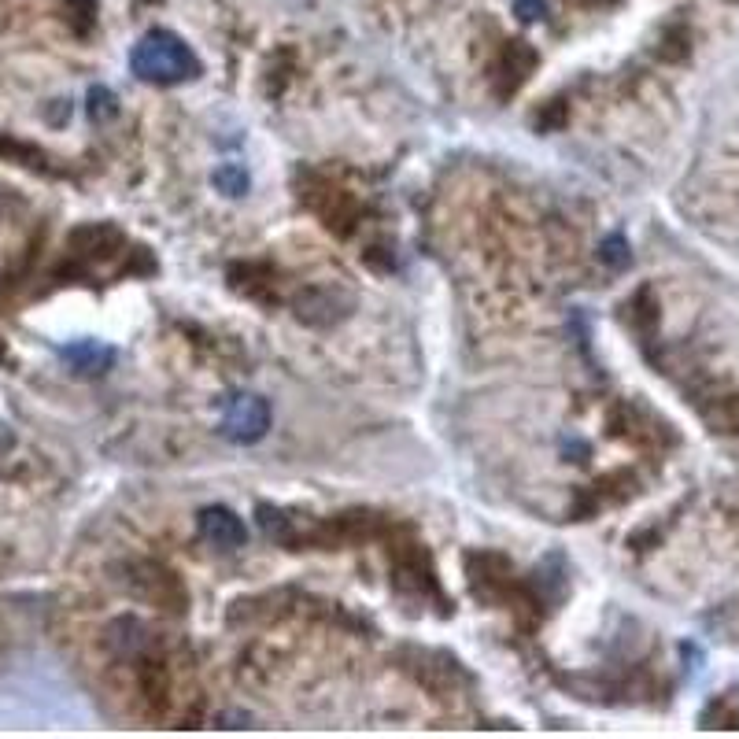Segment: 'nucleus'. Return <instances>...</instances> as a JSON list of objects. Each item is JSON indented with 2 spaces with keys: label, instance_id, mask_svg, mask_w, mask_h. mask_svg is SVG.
<instances>
[{
  "label": "nucleus",
  "instance_id": "obj_1",
  "mask_svg": "<svg viewBox=\"0 0 739 739\" xmlns=\"http://www.w3.org/2000/svg\"><path fill=\"white\" fill-rule=\"evenodd\" d=\"M130 71H134L141 82L178 85L200 74V60H196V52L189 49L178 34H170V30H152V34L141 37L134 45V52H130Z\"/></svg>",
  "mask_w": 739,
  "mask_h": 739
},
{
  "label": "nucleus",
  "instance_id": "obj_2",
  "mask_svg": "<svg viewBox=\"0 0 739 739\" xmlns=\"http://www.w3.org/2000/svg\"><path fill=\"white\" fill-rule=\"evenodd\" d=\"M270 429V403L263 396H252V392H241L233 396L226 414H222V437L233 440V444H255L263 440Z\"/></svg>",
  "mask_w": 739,
  "mask_h": 739
},
{
  "label": "nucleus",
  "instance_id": "obj_7",
  "mask_svg": "<svg viewBox=\"0 0 739 739\" xmlns=\"http://www.w3.org/2000/svg\"><path fill=\"white\" fill-rule=\"evenodd\" d=\"M215 185H219L226 196H241L244 189H248V174H244V167H237V163H226V167L215 170Z\"/></svg>",
  "mask_w": 739,
  "mask_h": 739
},
{
  "label": "nucleus",
  "instance_id": "obj_9",
  "mask_svg": "<svg viewBox=\"0 0 739 739\" xmlns=\"http://www.w3.org/2000/svg\"><path fill=\"white\" fill-rule=\"evenodd\" d=\"M514 12H518L525 23H536V19H544L547 4L544 0H514Z\"/></svg>",
  "mask_w": 739,
  "mask_h": 739
},
{
  "label": "nucleus",
  "instance_id": "obj_5",
  "mask_svg": "<svg viewBox=\"0 0 739 739\" xmlns=\"http://www.w3.org/2000/svg\"><path fill=\"white\" fill-rule=\"evenodd\" d=\"M296 311H300L303 322H311V326H326V322H333V315L337 311V292L333 289H311L307 296H300L296 300Z\"/></svg>",
  "mask_w": 739,
  "mask_h": 739
},
{
  "label": "nucleus",
  "instance_id": "obj_6",
  "mask_svg": "<svg viewBox=\"0 0 739 739\" xmlns=\"http://www.w3.org/2000/svg\"><path fill=\"white\" fill-rule=\"evenodd\" d=\"M599 259H603V263H606L610 270H625V267L632 263L629 241H625L621 233H614V237H606L603 248H599Z\"/></svg>",
  "mask_w": 739,
  "mask_h": 739
},
{
  "label": "nucleus",
  "instance_id": "obj_4",
  "mask_svg": "<svg viewBox=\"0 0 739 739\" xmlns=\"http://www.w3.org/2000/svg\"><path fill=\"white\" fill-rule=\"evenodd\" d=\"M60 355L71 363L74 374L82 377H97L104 370H111V363H115V348L100 344V340H71V344L60 348Z\"/></svg>",
  "mask_w": 739,
  "mask_h": 739
},
{
  "label": "nucleus",
  "instance_id": "obj_8",
  "mask_svg": "<svg viewBox=\"0 0 739 739\" xmlns=\"http://www.w3.org/2000/svg\"><path fill=\"white\" fill-rule=\"evenodd\" d=\"M115 111H119V104H115V97H111V89L93 85V89H89V115H93L97 122H104V119H111Z\"/></svg>",
  "mask_w": 739,
  "mask_h": 739
},
{
  "label": "nucleus",
  "instance_id": "obj_10",
  "mask_svg": "<svg viewBox=\"0 0 739 739\" xmlns=\"http://www.w3.org/2000/svg\"><path fill=\"white\" fill-rule=\"evenodd\" d=\"M725 425H728V429H739V400L725 403Z\"/></svg>",
  "mask_w": 739,
  "mask_h": 739
},
{
  "label": "nucleus",
  "instance_id": "obj_3",
  "mask_svg": "<svg viewBox=\"0 0 739 739\" xmlns=\"http://www.w3.org/2000/svg\"><path fill=\"white\" fill-rule=\"evenodd\" d=\"M196 529H200V536H204L207 544L219 547V551H237V547H244V540H248V533H244V521L237 518L230 507L200 510Z\"/></svg>",
  "mask_w": 739,
  "mask_h": 739
}]
</instances>
